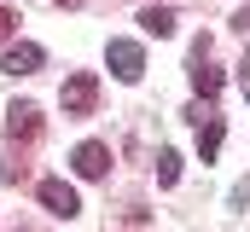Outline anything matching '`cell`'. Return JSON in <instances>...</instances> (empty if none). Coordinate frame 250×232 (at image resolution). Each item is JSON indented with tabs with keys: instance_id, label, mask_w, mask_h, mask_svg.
<instances>
[{
	"instance_id": "cell-1",
	"label": "cell",
	"mask_w": 250,
	"mask_h": 232,
	"mask_svg": "<svg viewBox=\"0 0 250 232\" xmlns=\"http://www.w3.org/2000/svg\"><path fill=\"white\" fill-rule=\"evenodd\" d=\"M192 93H198V99H215V93H221V70L209 64V35L192 41Z\"/></svg>"
},
{
	"instance_id": "cell-2",
	"label": "cell",
	"mask_w": 250,
	"mask_h": 232,
	"mask_svg": "<svg viewBox=\"0 0 250 232\" xmlns=\"http://www.w3.org/2000/svg\"><path fill=\"white\" fill-rule=\"evenodd\" d=\"M70 169L82 174V180H105V174H111V145H99V139H82V145L70 151Z\"/></svg>"
},
{
	"instance_id": "cell-3",
	"label": "cell",
	"mask_w": 250,
	"mask_h": 232,
	"mask_svg": "<svg viewBox=\"0 0 250 232\" xmlns=\"http://www.w3.org/2000/svg\"><path fill=\"white\" fill-rule=\"evenodd\" d=\"M105 58H111V76H117V81H140V76H146V53H140V41H111Z\"/></svg>"
},
{
	"instance_id": "cell-4",
	"label": "cell",
	"mask_w": 250,
	"mask_h": 232,
	"mask_svg": "<svg viewBox=\"0 0 250 232\" xmlns=\"http://www.w3.org/2000/svg\"><path fill=\"white\" fill-rule=\"evenodd\" d=\"M99 105V81L87 76V70H76L70 81H64V116H87Z\"/></svg>"
},
{
	"instance_id": "cell-5",
	"label": "cell",
	"mask_w": 250,
	"mask_h": 232,
	"mask_svg": "<svg viewBox=\"0 0 250 232\" xmlns=\"http://www.w3.org/2000/svg\"><path fill=\"white\" fill-rule=\"evenodd\" d=\"M6 139H12V145H29V139H41V111H35L29 99H18V105L6 111Z\"/></svg>"
},
{
	"instance_id": "cell-6",
	"label": "cell",
	"mask_w": 250,
	"mask_h": 232,
	"mask_svg": "<svg viewBox=\"0 0 250 232\" xmlns=\"http://www.w3.org/2000/svg\"><path fill=\"white\" fill-rule=\"evenodd\" d=\"M35 192H41V203H47V209H53L59 221H70V215H82V197H76V186H70V180H41Z\"/></svg>"
},
{
	"instance_id": "cell-7",
	"label": "cell",
	"mask_w": 250,
	"mask_h": 232,
	"mask_svg": "<svg viewBox=\"0 0 250 232\" xmlns=\"http://www.w3.org/2000/svg\"><path fill=\"white\" fill-rule=\"evenodd\" d=\"M41 64H47V53H41L35 41H12L6 58H0V70H6V76H35Z\"/></svg>"
},
{
	"instance_id": "cell-8",
	"label": "cell",
	"mask_w": 250,
	"mask_h": 232,
	"mask_svg": "<svg viewBox=\"0 0 250 232\" xmlns=\"http://www.w3.org/2000/svg\"><path fill=\"white\" fill-rule=\"evenodd\" d=\"M140 29L157 35V41H169V35H175V12H169V6H146V12H140Z\"/></svg>"
},
{
	"instance_id": "cell-9",
	"label": "cell",
	"mask_w": 250,
	"mask_h": 232,
	"mask_svg": "<svg viewBox=\"0 0 250 232\" xmlns=\"http://www.w3.org/2000/svg\"><path fill=\"white\" fill-rule=\"evenodd\" d=\"M221 139H227V122H221V116H209V122L198 128V157H204V163H215V151H221Z\"/></svg>"
},
{
	"instance_id": "cell-10",
	"label": "cell",
	"mask_w": 250,
	"mask_h": 232,
	"mask_svg": "<svg viewBox=\"0 0 250 232\" xmlns=\"http://www.w3.org/2000/svg\"><path fill=\"white\" fill-rule=\"evenodd\" d=\"M181 180V157L175 151H157V186H175Z\"/></svg>"
},
{
	"instance_id": "cell-11",
	"label": "cell",
	"mask_w": 250,
	"mask_h": 232,
	"mask_svg": "<svg viewBox=\"0 0 250 232\" xmlns=\"http://www.w3.org/2000/svg\"><path fill=\"white\" fill-rule=\"evenodd\" d=\"M245 203H250V174L233 186V192H227V209H245Z\"/></svg>"
},
{
	"instance_id": "cell-12",
	"label": "cell",
	"mask_w": 250,
	"mask_h": 232,
	"mask_svg": "<svg viewBox=\"0 0 250 232\" xmlns=\"http://www.w3.org/2000/svg\"><path fill=\"white\" fill-rule=\"evenodd\" d=\"M12 29H18V12H12V6H0V41H6Z\"/></svg>"
},
{
	"instance_id": "cell-13",
	"label": "cell",
	"mask_w": 250,
	"mask_h": 232,
	"mask_svg": "<svg viewBox=\"0 0 250 232\" xmlns=\"http://www.w3.org/2000/svg\"><path fill=\"white\" fill-rule=\"evenodd\" d=\"M239 81H245V93H250V53L239 58Z\"/></svg>"
},
{
	"instance_id": "cell-14",
	"label": "cell",
	"mask_w": 250,
	"mask_h": 232,
	"mask_svg": "<svg viewBox=\"0 0 250 232\" xmlns=\"http://www.w3.org/2000/svg\"><path fill=\"white\" fill-rule=\"evenodd\" d=\"M53 6H82V0H53Z\"/></svg>"
}]
</instances>
